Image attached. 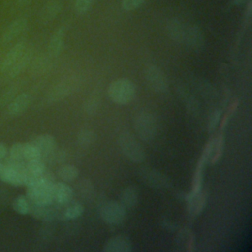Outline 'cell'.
Returning a JSON list of instances; mask_svg holds the SVG:
<instances>
[{"mask_svg": "<svg viewBox=\"0 0 252 252\" xmlns=\"http://www.w3.org/2000/svg\"><path fill=\"white\" fill-rule=\"evenodd\" d=\"M107 94L114 103L125 105L134 99L136 95V86L129 79H117L109 84Z\"/></svg>", "mask_w": 252, "mask_h": 252, "instance_id": "1", "label": "cell"}, {"mask_svg": "<svg viewBox=\"0 0 252 252\" xmlns=\"http://www.w3.org/2000/svg\"><path fill=\"white\" fill-rule=\"evenodd\" d=\"M118 145L121 152L128 159L134 162H142L145 160L146 154L143 147L130 132L124 131L119 135Z\"/></svg>", "mask_w": 252, "mask_h": 252, "instance_id": "2", "label": "cell"}, {"mask_svg": "<svg viewBox=\"0 0 252 252\" xmlns=\"http://www.w3.org/2000/svg\"><path fill=\"white\" fill-rule=\"evenodd\" d=\"M134 127L137 135L143 141H151L157 133V122L153 114L141 112L135 117Z\"/></svg>", "mask_w": 252, "mask_h": 252, "instance_id": "3", "label": "cell"}, {"mask_svg": "<svg viewBox=\"0 0 252 252\" xmlns=\"http://www.w3.org/2000/svg\"><path fill=\"white\" fill-rule=\"evenodd\" d=\"M99 214L104 222L108 224H118L124 220L126 211L121 203L108 201L101 205Z\"/></svg>", "mask_w": 252, "mask_h": 252, "instance_id": "4", "label": "cell"}, {"mask_svg": "<svg viewBox=\"0 0 252 252\" xmlns=\"http://www.w3.org/2000/svg\"><path fill=\"white\" fill-rule=\"evenodd\" d=\"M145 77L148 85L157 92H165L168 89V81L163 71L156 66L149 65L145 69Z\"/></svg>", "mask_w": 252, "mask_h": 252, "instance_id": "5", "label": "cell"}, {"mask_svg": "<svg viewBox=\"0 0 252 252\" xmlns=\"http://www.w3.org/2000/svg\"><path fill=\"white\" fill-rule=\"evenodd\" d=\"M139 175L145 184L153 188L165 189L170 186V180L158 170L152 168H142Z\"/></svg>", "mask_w": 252, "mask_h": 252, "instance_id": "6", "label": "cell"}, {"mask_svg": "<svg viewBox=\"0 0 252 252\" xmlns=\"http://www.w3.org/2000/svg\"><path fill=\"white\" fill-rule=\"evenodd\" d=\"M73 197L72 188L63 182H54L52 186V199L53 202L59 205L68 204Z\"/></svg>", "mask_w": 252, "mask_h": 252, "instance_id": "7", "label": "cell"}, {"mask_svg": "<svg viewBox=\"0 0 252 252\" xmlns=\"http://www.w3.org/2000/svg\"><path fill=\"white\" fill-rule=\"evenodd\" d=\"M131 249V240L123 235H117L109 238L103 246L104 252H130Z\"/></svg>", "mask_w": 252, "mask_h": 252, "instance_id": "8", "label": "cell"}, {"mask_svg": "<svg viewBox=\"0 0 252 252\" xmlns=\"http://www.w3.org/2000/svg\"><path fill=\"white\" fill-rule=\"evenodd\" d=\"M184 43H186L187 46H189L194 50H199L203 47L204 36L199 26L193 25L186 29Z\"/></svg>", "mask_w": 252, "mask_h": 252, "instance_id": "9", "label": "cell"}, {"mask_svg": "<svg viewBox=\"0 0 252 252\" xmlns=\"http://www.w3.org/2000/svg\"><path fill=\"white\" fill-rule=\"evenodd\" d=\"M33 56V49L32 47H27L21 54V56L18 58V60L15 62V64L10 68V70L6 73L8 77L14 78L21 74L27 67L28 65L32 62Z\"/></svg>", "mask_w": 252, "mask_h": 252, "instance_id": "10", "label": "cell"}, {"mask_svg": "<svg viewBox=\"0 0 252 252\" xmlns=\"http://www.w3.org/2000/svg\"><path fill=\"white\" fill-rule=\"evenodd\" d=\"M31 103V95L23 93L14 97L7 106V114L10 116H17L23 113Z\"/></svg>", "mask_w": 252, "mask_h": 252, "instance_id": "11", "label": "cell"}, {"mask_svg": "<svg viewBox=\"0 0 252 252\" xmlns=\"http://www.w3.org/2000/svg\"><path fill=\"white\" fill-rule=\"evenodd\" d=\"M27 47V44L25 41H20L16 43L6 54L5 58L3 59L1 63V71L3 73H7L10 68L15 64V62L18 60V58L21 56L25 48Z\"/></svg>", "mask_w": 252, "mask_h": 252, "instance_id": "12", "label": "cell"}, {"mask_svg": "<svg viewBox=\"0 0 252 252\" xmlns=\"http://www.w3.org/2000/svg\"><path fill=\"white\" fill-rule=\"evenodd\" d=\"M185 199L188 204V212L194 216H198L199 214H201L206 206L208 194L207 192L201 191L196 195H191L189 193L188 195H186Z\"/></svg>", "mask_w": 252, "mask_h": 252, "instance_id": "13", "label": "cell"}, {"mask_svg": "<svg viewBox=\"0 0 252 252\" xmlns=\"http://www.w3.org/2000/svg\"><path fill=\"white\" fill-rule=\"evenodd\" d=\"M28 21L25 18H18L14 20L4 31L2 39L4 42H9L20 35L27 28Z\"/></svg>", "mask_w": 252, "mask_h": 252, "instance_id": "14", "label": "cell"}, {"mask_svg": "<svg viewBox=\"0 0 252 252\" xmlns=\"http://www.w3.org/2000/svg\"><path fill=\"white\" fill-rule=\"evenodd\" d=\"M62 10V4L58 0H50L46 2L40 12H39V20L41 23L46 24L53 19L57 17V15L61 12Z\"/></svg>", "mask_w": 252, "mask_h": 252, "instance_id": "15", "label": "cell"}, {"mask_svg": "<svg viewBox=\"0 0 252 252\" xmlns=\"http://www.w3.org/2000/svg\"><path fill=\"white\" fill-rule=\"evenodd\" d=\"M65 34H66V28L64 26H61L53 32L48 43V54L50 56L55 57L61 52L64 45Z\"/></svg>", "mask_w": 252, "mask_h": 252, "instance_id": "16", "label": "cell"}, {"mask_svg": "<svg viewBox=\"0 0 252 252\" xmlns=\"http://www.w3.org/2000/svg\"><path fill=\"white\" fill-rule=\"evenodd\" d=\"M166 31L170 38L176 42H184L186 28L183 26L180 20L172 18L168 20L166 24Z\"/></svg>", "mask_w": 252, "mask_h": 252, "instance_id": "17", "label": "cell"}, {"mask_svg": "<svg viewBox=\"0 0 252 252\" xmlns=\"http://www.w3.org/2000/svg\"><path fill=\"white\" fill-rule=\"evenodd\" d=\"M32 143L39 150V152L41 153V158L52 152L56 148V141L54 137L48 134L37 136L32 141Z\"/></svg>", "mask_w": 252, "mask_h": 252, "instance_id": "18", "label": "cell"}, {"mask_svg": "<svg viewBox=\"0 0 252 252\" xmlns=\"http://www.w3.org/2000/svg\"><path fill=\"white\" fill-rule=\"evenodd\" d=\"M73 81H65L57 85L52 89V91L47 95V100L49 102H54L59 99H62L63 97L67 96L74 88Z\"/></svg>", "mask_w": 252, "mask_h": 252, "instance_id": "19", "label": "cell"}, {"mask_svg": "<svg viewBox=\"0 0 252 252\" xmlns=\"http://www.w3.org/2000/svg\"><path fill=\"white\" fill-rule=\"evenodd\" d=\"M138 190L135 186L126 187L121 194V204L125 209H131L137 205Z\"/></svg>", "mask_w": 252, "mask_h": 252, "instance_id": "20", "label": "cell"}, {"mask_svg": "<svg viewBox=\"0 0 252 252\" xmlns=\"http://www.w3.org/2000/svg\"><path fill=\"white\" fill-rule=\"evenodd\" d=\"M52 210L49 208V205H40L33 204L30 202L29 214L38 220H49L52 216Z\"/></svg>", "mask_w": 252, "mask_h": 252, "instance_id": "21", "label": "cell"}, {"mask_svg": "<svg viewBox=\"0 0 252 252\" xmlns=\"http://www.w3.org/2000/svg\"><path fill=\"white\" fill-rule=\"evenodd\" d=\"M224 148V139L222 134H219L216 138H214L213 141V148H212V156L210 158V162L212 164H215L219 161V159L222 156Z\"/></svg>", "mask_w": 252, "mask_h": 252, "instance_id": "22", "label": "cell"}, {"mask_svg": "<svg viewBox=\"0 0 252 252\" xmlns=\"http://www.w3.org/2000/svg\"><path fill=\"white\" fill-rule=\"evenodd\" d=\"M57 174L64 182H70L78 177L79 169L75 165L65 164L59 167Z\"/></svg>", "mask_w": 252, "mask_h": 252, "instance_id": "23", "label": "cell"}, {"mask_svg": "<svg viewBox=\"0 0 252 252\" xmlns=\"http://www.w3.org/2000/svg\"><path fill=\"white\" fill-rule=\"evenodd\" d=\"M26 169L30 174L33 176H40L46 170L45 164L41 158L29 160L26 164Z\"/></svg>", "mask_w": 252, "mask_h": 252, "instance_id": "24", "label": "cell"}, {"mask_svg": "<svg viewBox=\"0 0 252 252\" xmlns=\"http://www.w3.org/2000/svg\"><path fill=\"white\" fill-rule=\"evenodd\" d=\"M23 155H24V159L28 161L41 158V153L32 142L23 144Z\"/></svg>", "mask_w": 252, "mask_h": 252, "instance_id": "25", "label": "cell"}, {"mask_svg": "<svg viewBox=\"0 0 252 252\" xmlns=\"http://www.w3.org/2000/svg\"><path fill=\"white\" fill-rule=\"evenodd\" d=\"M12 207L18 214L27 215L29 214V210H30V201L28 200L27 197L21 195L14 199L12 203Z\"/></svg>", "mask_w": 252, "mask_h": 252, "instance_id": "26", "label": "cell"}, {"mask_svg": "<svg viewBox=\"0 0 252 252\" xmlns=\"http://www.w3.org/2000/svg\"><path fill=\"white\" fill-rule=\"evenodd\" d=\"M84 213V207L82 204L80 203H74L69 205L65 211H64V217L66 219L72 220V219H76L79 218L80 216H82V214Z\"/></svg>", "mask_w": 252, "mask_h": 252, "instance_id": "27", "label": "cell"}, {"mask_svg": "<svg viewBox=\"0 0 252 252\" xmlns=\"http://www.w3.org/2000/svg\"><path fill=\"white\" fill-rule=\"evenodd\" d=\"M9 161L10 162H22L24 160L23 155V144H14L9 151Z\"/></svg>", "mask_w": 252, "mask_h": 252, "instance_id": "28", "label": "cell"}, {"mask_svg": "<svg viewBox=\"0 0 252 252\" xmlns=\"http://www.w3.org/2000/svg\"><path fill=\"white\" fill-rule=\"evenodd\" d=\"M94 140H95V134L89 129L81 130L78 133V143L82 146H89L93 144Z\"/></svg>", "mask_w": 252, "mask_h": 252, "instance_id": "29", "label": "cell"}, {"mask_svg": "<svg viewBox=\"0 0 252 252\" xmlns=\"http://www.w3.org/2000/svg\"><path fill=\"white\" fill-rule=\"evenodd\" d=\"M94 0H75L74 9L77 15L86 14L92 7Z\"/></svg>", "mask_w": 252, "mask_h": 252, "instance_id": "30", "label": "cell"}, {"mask_svg": "<svg viewBox=\"0 0 252 252\" xmlns=\"http://www.w3.org/2000/svg\"><path fill=\"white\" fill-rule=\"evenodd\" d=\"M220 115H221V110L220 109H216L215 111L212 112V114L209 117V122H208V131L210 133H212L216 126L218 125V123L220 120Z\"/></svg>", "mask_w": 252, "mask_h": 252, "instance_id": "31", "label": "cell"}, {"mask_svg": "<svg viewBox=\"0 0 252 252\" xmlns=\"http://www.w3.org/2000/svg\"><path fill=\"white\" fill-rule=\"evenodd\" d=\"M145 1L146 0H122L121 8L126 12H130L138 9Z\"/></svg>", "mask_w": 252, "mask_h": 252, "instance_id": "32", "label": "cell"}, {"mask_svg": "<svg viewBox=\"0 0 252 252\" xmlns=\"http://www.w3.org/2000/svg\"><path fill=\"white\" fill-rule=\"evenodd\" d=\"M238 104H239L238 99H235V100L229 105V107H228V109H227V112L224 114L223 118L220 120V130H223V129H224V127H225V125L227 124V122H228L230 116H231V115L234 113V111L236 110Z\"/></svg>", "mask_w": 252, "mask_h": 252, "instance_id": "33", "label": "cell"}, {"mask_svg": "<svg viewBox=\"0 0 252 252\" xmlns=\"http://www.w3.org/2000/svg\"><path fill=\"white\" fill-rule=\"evenodd\" d=\"M8 155V150H7V147L3 144V143H0V161H2L3 159L6 158Z\"/></svg>", "mask_w": 252, "mask_h": 252, "instance_id": "34", "label": "cell"}, {"mask_svg": "<svg viewBox=\"0 0 252 252\" xmlns=\"http://www.w3.org/2000/svg\"><path fill=\"white\" fill-rule=\"evenodd\" d=\"M193 245H194V236L191 234V235H188V237H187L186 250L187 251H192L193 250Z\"/></svg>", "mask_w": 252, "mask_h": 252, "instance_id": "35", "label": "cell"}, {"mask_svg": "<svg viewBox=\"0 0 252 252\" xmlns=\"http://www.w3.org/2000/svg\"><path fill=\"white\" fill-rule=\"evenodd\" d=\"M32 0H15V4L17 7L19 8H23V7H26L28 5L31 4Z\"/></svg>", "mask_w": 252, "mask_h": 252, "instance_id": "36", "label": "cell"}, {"mask_svg": "<svg viewBox=\"0 0 252 252\" xmlns=\"http://www.w3.org/2000/svg\"><path fill=\"white\" fill-rule=\"evenodd\" d=\"M244 1L245 0H231V3L233 5H241V4L244 3Z\"/></svg>", "mask_w": 252, "mask_h": 252, "instance_id": "37", "label": "cell"}]
</instances>
